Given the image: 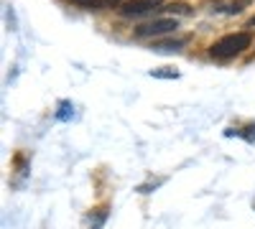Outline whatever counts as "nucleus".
<instances>
[{
  "label": "nucleus",
  "instance_id": "obj_5",
  "mask_svg": "<svg viewBox=\"0 0 255 229\" xmlns=\"http://www.w3.org/2000/svg\"><path fill=\"white\" fill-rule=\"evenodd\" d=\"M72 3H77V5H82V8H87V10H102V8H105L102 0H72Z\"/></svg>",
  "mask_w": 255,
  "mask_h": 229
},
{
  "label": "nucleus",
  "instance_id": "obj_7",
  "mask_svg": "<svg viewBox=\"0 0 255 229\" xmlns=\"http://www.w3.org/2000/svg\"><path fill=\"white\" fill-rule=\"evenodd\" d=\"M72 115H74L72 102H61V105H59V112H56V117H59V120H69Z\"/></svg>",
  "mask_w": 255,
  "mask_h": 229
},
{
  "label": "nucleus",
  "instance_id": "obj_9",
  "mask_svg": "<svg viewBox=\"0 0 255 229\" xmlns=\"http://www.w3.org/2000/svg\"><path fill=\"white\" fill-rule=\"evenodd\" d=\"M105 219H108V209L102 206V209H97V217H95V222H90V227H92V229H100Z\"/></svg>",
  "mask_w": 255,
  "mask_h": 229
},
{
  "label": "nucleus",
  "instance_id": "obj_3",
  "mask_svg": "<svg viewBox=\"0 0 255 229\" xmlns=\"http://www.w3.org/2000/svg\"><path fill=\"white\" fill-rule=\"evenodd\" d=\"M163 0H128L120 8V15L125 18H133V15H143V13H151V10H158Z\"/></svg>",
  "mask_w": 255,
  "mask_h": 229
},
{
  "label": "nucleus",
  "instance_id": "obj_8",
  "mask_svg": "<svg viewBox=\"0 0 255 229\" xmlns=\"http://www.w3.org/2000/svg\"><path fill=\"white\" fill-rule=\"evenodd\" d=\"M161 13H189V5L186 3H174V5H166V8H158Z\"/></svg>",
  "mask_w": 255,
  "mask_h": 229
},
{
  "label": "nucleus",
  "instance_id": "obj_1",
  "mask_svg": "<svg viewBox=\"0 0 255 229\" xmlns=\"http://www.w3.org/2000/svg\"><path fill=\"white\" fill-rule=\"evenodd\" d=\"M250 44H253L250 33H245V31L230 33V36H222L220 41H215V44L209 46V54L215 59H232V56L243 54L245 49H250Z\"/></svg>",
  "mask_w": 255,
  "mask_h": 229
},
{
  "label": "nucleus",
  "instance_id": "obj_4",
  "mask_svg": "<svg viewBox=\"0 0 255 229\" xmlns=\"http://www.w3.org/2000/svg\"><path fill=\"white\" fill-rule=\"evenodd\" d=\"M184 44H186V41L184 38H179V41H156V44L151 46L153 51H158V54H176V51H181L184 49Z\"/></svg>",
  "mask_w": 255,
  "mask_h": 229
},
{
  "label": "nucleus",
  "instance_id": "obj_10",
  "mask_svg": "<svg viewBox=\"0 0 255 229\" xmlns=\"http://www.w3.org/2000/svg\"><path fill=\"white\" fill-rule=\"evenodd\" d=\"M248 28H255V15H253V18L248 20Z\"/></svg>",
  "mask_w": 255,
  "mask_h": 229
},
{
  "label": "nucleus",
  "instance_id": "obj_6",
  "mask_svg": "<svg viewBox=\"0 0 255 229\" xmlns=\"http://www.w3.org/2000/svg\"><path fill=\"white\" fill-rule=\"evenodd\" d=\"M151 76H158V79H176V76H179V72H176V69L163 67V69H153V72H151Z\"/></svg>",
  "mask_w": 255,
  "mask_h": 229
},
{
  "label": "nucleus",
  "instance_id": "obj_2",
  "mask_svg": "<svg viewBox=\"0 0 255 229\" xmlns=\"http://www.w3.org/2000/svg\"><path fill=\"white\" fill-rule=\"evenodd\" d=\"M176 31V18H156L151 23H143L135 28L138 38H156V36H166Z\"/></svg>",
  "mask_w": 255,
  "mask_h": 229
}]
</instances>
